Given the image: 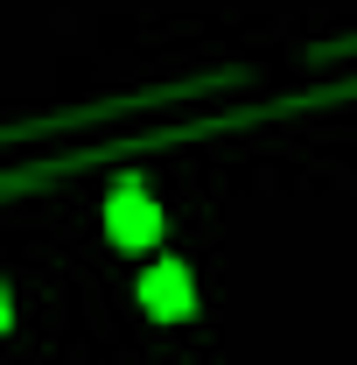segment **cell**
Listing matches in <instances>:
<instances>
[{"label": "cell", "mask_w": 357, "mask_h": 365, "mask_svg": "<svg viewBox=\"0 0 357 365\" xmlns=\"http://www.w3.org/2000/svg\"><path fill=\"white\" fill-rule=\"evenodd\" d=\"M105 232H112V246H154V239H161V211H154V197H147L140 182H119L112 204H105Z\"/></svg>", "instance_id": "1"}, {"label": "cell", "mask_w": 357, "mask_h": 365, "mask_svg": "<svg viewBox=\"0 0 357 365\" xmlns=\"http://www.w3.org/2000/svg\"><path fill=\"white\" fill-rule=\"evenodd\" d=\"M140 302H147V317L182 323L189 309H196V295H189V267H182V260H161V267L140 281Z\"/></svg>", "instance_id": "2"}]
</instances>
